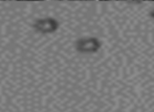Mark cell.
I'll use <instances>...</instances> for the list:
<instances>
[{
	"instance_id": "cell-1",
	"label": "cell",
	"mask_w": 154,
	"mask_h": 112,
	"mask_svg": "<svg viewBox=\"0 0 154 112\" xmlns=\"http://www.w3.org/2000/svg\"><path fill=\"white\" fill-rule=\"evenodd\" d=\"M32 26L37 33L49 35V34L56 33L59 29L60 22L53 17H45V18H39L35 20Z\"/></svg>"
},
{
	"instance_id": "cell-2",
	"label": "cell",
	"mask_w": 154,
	"mask_h": 112,
	"mask_svg": "<svg viewBox=\"0 0 154 112\" xmlns=\"http://www.w3.org/2000/svg\"><path fill=\"white\" fill-rule=\"evenodd\" d=\"M75 49L81 53H95L100 50L102 44L101 41L95 37L81 38L75 41Z\"/></svg>"
},
{
	"instance_id": "cell-3",
	"label": "cell",
	"mask_w": 154,
	"mask_h": 112,
	"mask_svg": "<svg viewBox=\"0 0 154 112\" xmlns=\"http://www.w3.org/2000/svg\"><path fill=\"white\" fill-rule=\"evenodd\" d=\"M149 15H150V17H151V18H152L153 20H154V8H153L152 11H151L150 13H149Z\"/></svg>"
}]
</instances>
